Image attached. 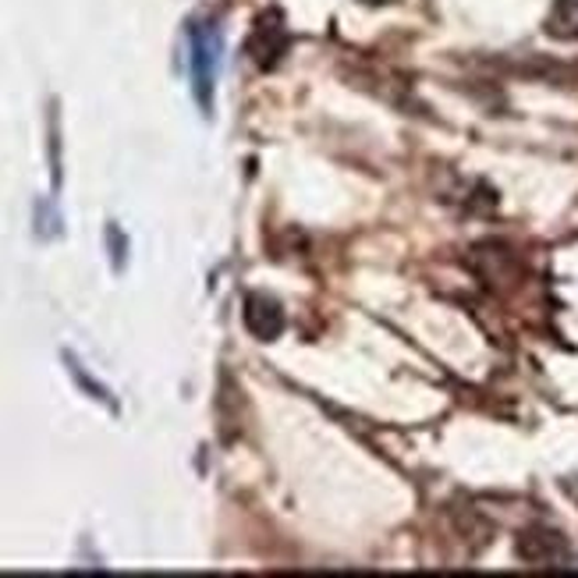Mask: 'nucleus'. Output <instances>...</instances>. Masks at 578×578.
<instances>
[{
    "mask_svg": "<svg viewBox=\"0 0 578 578\" xmlns=\"http://www.w3.org/2000/svg\"><path fill=\"white\" fill-rule=\"evenodd\" d=\"M220 29L210 22L188 25V75H192V92L203 107V114L214 110V89H217V68H220Z\"/></svg>",
    "mask_w": 578,
    "mask_h": 578,
    "instance_id": "obj_1",
    "label": "nucleus"
},
{
    "mask_svg": "<svg viewBox=\"0 0 578 578\" xmlns=\"http://www.w3.org/2000/svg\"><path fill=\"white\" fill-rule=\"evenodd\" d=\"M287 43H292V36H287L284 29V19L277 11H266L255 19L252 25V36H249V57L260 64V68H274V64L284 57Z\"/></svg>",
    "mask_w": 578,
    "mask_h": 578,
    "instance_id": "obj_2",
    "label": "nucleus"
},
{
    "mask_svg": "<svg viewBox=\"0 0 578 578\" xmlns=\"http://www.w3.org/2000/svg\"><path fill=\"white\" fill-rule=\"evenodd\" d=\"M242 319H246V327L255 341H274V337L284 330V309L266 295H249Z\"/></svg>",
    "mask_w": 578,
    "mask_h": 578,
    "instance_id": "obj_3",
    "label": "nucleus"
},
{
    "mask_svg": "<svg viewBox=\"0 0 578 578\" xmlns=\"http://www.w3.org/2000/svg\"><path fill=\"white\" fill-rule=\"evenodd\" d=\"M550 32L554 36L578 40V0H557L550 11Z\"/></svg>",
    "mask_w": 578,
    "mask_h": 578,
    "instance_id": "obj_4",
    "label": "nucleus"
},
{
    "mask_svg": "<svg viewBox=\"0 0 578 578\" xmlns=\"http://www.w3.org/2000/svg\"><path fill=\"white\" fill-rule=\"evenodd\" d=\"M366 4H388V0H366Z\"/></svg>",
    "mask_w": 578,
    "mask_h": 578,
    "instance_id": "obj_5",
    "label": "nucleus"
}]
</instances>
